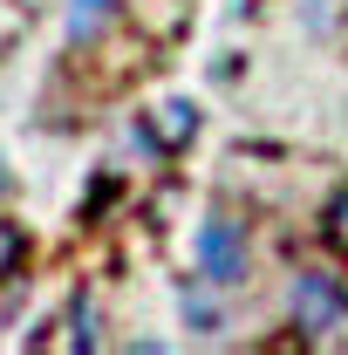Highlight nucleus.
<instances>
[{
    "label": "nucleus",
    "mask_w": 348,
    "mask_h": 355,
    "mask_svg": "<svg viewBox=\"0 0 348 355\" xmlns=\"http://www.w3.org/2000/svg\"><path fill=\"white\" fill-rule=\"evenodd\" d=\"M287 314H294V328L301 335H335V328H348V287L342 273H328V266H307V273H294V287H287Z\"/></svg>",
    "instance_id": "nucleus-1"
},
{
    "label": "nucleus",
    "mask_w": 348,
    "mask_h": 355,
    "mask_svg": "<svg viewBox=\"0 0 348 355\" xmlns=\"http://www.w3.org/2000/svg\"><path fill=\"white\" fill-rule=\"evenodd\" d=\"M191 260H198V273H205L212 287H239V280H246V232H239V219L205 212L198 232H191Z\"/></svg>",
    "instance_id": "nucleus-2"
},
{
    "label": "nucleus",
    "mask_w": 348,
    "mask_h": 355,
    "mask_svg": "<svg viewBox=\"0 0 348 355\" xmlns=\"http://www.w3.org/2000/svg\"><path fill=\"white\" fill-rule=\"evenodd\" d=\"M110 21H116V0H69V48L103 42Z\"/></svg>",
    "instance_id": "nucleus-3"
},
{
    "label": "nucleus",
    "mask_w": 348,
    "mask_h": 355,
    "mask_svg": "<svg viewBox=\"0 0 348 355\" xmlns=\"http://www.w3.org/2000/svg\"><path fill=\"white\" fill-rule=\"evenodd\" d=\"M157 130H164V150H177L184 137L198 130V110H191V103H164V116H157Z\"/></svg>",
    "instance_id": "nucleus-4"
},
{
    "label": "nucleus",
    "mask_w": 348,
    "mask_h": 355,
    "mask_svg": "<svg viewBox=\"0 0 348 355\" xmlns=\"http://www.w3.org/2000/svg\"><path fill=\"white\" fill-rule=\"evenodd\" d=\"M328 239L348 253V191H335V198H328Z\"/></svg>",
    "instance_id": "nucleus-5"
},
{
    "label": "nucleus",
    "mask_w": 348,
    "mask_h": 355,
    "mask_svg": "<svg viewBox=\"0 0 348 355\" xmlns=\"http://www.w3.org/2000/svg\"><path fill=\"white\" fill-rule=\"evenodd\" d=\"M184 321H191L198 335H212V328H218V308H212V301H198V294H184Z\"/></svg>",
    "instance_id": "nucleus-6"
},
{
    "label": "nucleus",
    "mask_w": 348,
    "mask_h": 355,
    "mask_svg": "<svg viewBox=\"0 0 348 355\" xmlns=\"http://www.w3.org/2000/svg\"><path fill=\"white\" fill-rule=\"evenodd\" d=\"M21 246H28V239H21V225H7V219H0V273H14Z\"/></svg>",
    "instance_id": "nucleus-7"
},
{
    "label": "nucleus",
    "mask_w": 348,
    "mask_h": 355,
    "mask_svg": "<svg viewBox=\"0 0 348 355\" xmlns=\"http://www.w3.org/2000/svg\"><path fill=\"white\" fill-rule=\"evenodd\" d=\"M76 349H96V308H76V335H69Z\"/></svg>",
    "instance_id": "nucleus-8"
},
{
    "label": "nucleus",
    "mask_w": 348,
    "mask_h": 355,
    "mask_svg": "<svg viewBox=\"0 0 348 355\" xmlns=\"http://www.w3.org/2000/svg\"><path fill=\"white\" fill-rule=\"evenodd\" d=\"M7 184H14V178H7V164H0V198H7Z\"/></svg>",
    "instance_id": "nucleus-9"
}]
</instances>
